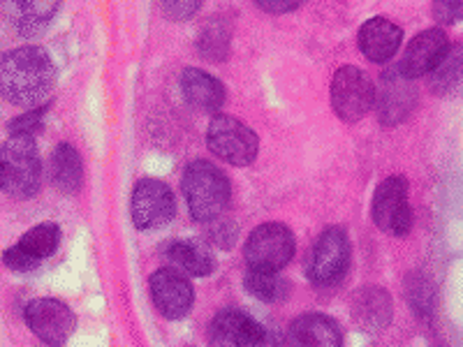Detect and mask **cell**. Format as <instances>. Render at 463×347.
<instances>
[{
    "label": "cell",
    "mask_w": 463,
    "mask_h": 347,
    "mask_svg": "<svg viewBox=\"0 0 463 347\" xmlns=\"http://www.w3.org/2000/svg\"><path fill=\"white\" fill-rule=\"evenodd\" d=\"M255 3L269 14H285V12H295L304 0H255Z\"/></svg>",
    "instance_id": "obj_31"
},
{
    "label": "cell",
    "mask_w": 463,
    "mask_h": 347,
    "mask_svg": "<svg viewBox=\"0 0 463 347\" xmlns=\"http://www.w3.org/2000/svg\"><path fill=\"white\" fill-rule=\"evenodd\" d=\"M295 234L289 231V227L280 222H264L248 237L243 255L248 259V267L280 271L295 258Z\"/></svg>",
    "instance_id": "obj_7"
},
{
    "label": "cell",
    "mask_w": 463,
    "mask_h": 347,
    "mask_svg": "<svg viewBox=\"0 0 463 347\" xmlns=\"http://www.w3.org/2000/svg\"><path fill=\"white\" fill-rule=\"evenodd\" d=\"M211 347H276L267 326L243 311H222L209 326Z\"/></svg>",
    "instance_id": "obj_10"
},
{
    "label": "cell",
    "mask_w": 463,
    "mask_h": 347,
    "mask_svg": "<svg viewBox=\"0 0 463 347\" xmlns=\"http://www.w3.org/2000/svg\"><path fill=\"white\" fill-rule=\"evenodd\" d=\"M148 287L153 304L167 320H181L193 308L195 292L179 268H158L148 280Z\"/></svg>",
    "instance_id": "obj_12"
},
{
    "label": "cell",
    "mask_w": 463,
    "mask_h": 347,
    "mask_svg": "<svg viewBox=\"0 0 463 347\" xmlns=\"http://www.w3.org/2000/svg\"><path fill=\"white\" fill-rule=\"evenodd\" d=\"M401 28L394 22L384 19V16H375L364 23L362 31L357 35V42L362 53L373 63H387L396 52H399L401 44Z\"/></svg>",
    "instance_id": "obj_15"
},
{
    "label": "cell",
    "mask_w": 463,
    "mask_h": 347,
    "mask_svg": "<svg viewBox=\"0 0 463 347\" xmlns=\"http://www.w3.org/2000/svg\"><path fill=\"white\" fill-rule=\"evenodd\" d=\"M31 332L47 345H63L74 332L77 317L61 299H33L24 311Z\"/></svg>",
    "instance_id": "obj_11"
},
{
    "label": "cell",
    "mask_w": 463,
    "mask_h": 347,
    "mask_svg": "<svg viewBox=\"0 0 463 347\" xmlns=\"http://www.w3.org/2000/svg\"><path fill=\"white\" fill-rule=\"evenodd\" d=\"M433 16L440 26H449L463 19V0H433Z\"/></svg>",
    "instance_id": "obj_27"
},
{
    "label": "cell",
    "mask_w": 463,
    "mask_h": 347,
    "mask_svg": "<svg viewBox=\"0 0 463 347\" xmlns=\"http://www.w3.org/2000/svg\"><path fill=\"white\" fill-rule=\"evenodd\" d=\"M448 52L449 40L445 31L442 28H429V31L412 37V42L405 47L399 70L408 80H417V77L431 74L440 65V61Z\"/></svg>",
    "instance_id": "obj_13"
},
{
    "label": "cell",
    "mask_w": 463,
    "mask_h": 347,
    "mask_svg": "<svg viewBox=\"0 0 463 347\" xmlns=\"http://www.w3.org/2000/svg\"><path fill=\"white\" fill-rule=\"evenodd\" d=\"M375 102V86L364 70L345 65L332 80V107L345 123H354L369 114Z\"/></svg>",
    "instance_id": "obj_6"
},
{
    "label": "cell",
    "mask_w": 463,
    "mask_h": 347,
    "mask_svg": "<svg viewBox=\"0 0 463 347\" xmlns=\"http://www.w3.org/2000/svg\"><path fill=\"white\" fill-rule=\"evenodd\" d=\"M354 320L359 322V326L369 329V332H378L384 329L392 320V299L384 289L369 287L359 292L357 299L353 305Z\"/></svg>",
    "instance_id": "obj_21"
},
{
    "label": "cell",
    "mask_w": 463,
    "mask_h": 347,
    "mask_svg": "<svg viewBox=\"0 0 463 347\" xmlns=\"http://www.w3.org/2000/svg\"><path fill=\"white\" fill-rule=\"evenodd\" d=\"M49 179L63 195H74L84 185V164L70 144H58L49 158Z\"/></svg>",
    "instance_id": "obj_19"
},
{
    "label": "cell",
    "mask_w": 463,
    "mask_h": 347,
    "mask_svg": "<svg viewBox=\"0 0 463 347\" xmlns=\"http://www.w3.org/2000/svg\"><path fill=\"white\" fill-rule=\"evenodd\" d=\"M132 222L142 231H156L169 225L176 216V202L167 183L156 179H144L135 185L130 200Z\"/></svg>",
    "instance_id": "obj_9"
},
{
    "label": "cell",
    "mask_w": 463,
    "mask_h": 347,
    "mask_svg": "<svg viewBox=\"0 0 463 347\" xmlns=\"http://www.w3.org/2000/svg\"><path fill=\"white\" fill-rule=\"evenodd\" d=\"M58 243H61V230H58L53 222H44V225L33 227V230H28L26 234L19 239V246L35 259H44L49 258V255L56 253Z\"/></svg>",
    "instance_id": "obj_24"
},
{
    "label": "cell",
    "mask_w": 463,
    "mask_h": 347,
    "mask_svg": "<svg viewBox=\"0 0 463 347\" xmlns=\"http://www.w3.org/2000/svg\"><path fill=\"white\" fill-rule=\"evenodd\" d=\"M209 237L216 246L230 248L232 243H234V239H237V230H234V225H230V222H218V225L209 231Z\"/></svg>",
    "instance_id": "obj_30"
},
{
    "label": "cell",
    "mask_w": 463,
    "mask_h": 347,
    "mask_svg": "<svg viewBox=\"0 0 463 347\" xmlns=\"http://www.w3.org/2000/svg\"><path fill=\"white\" fill-rule=\"evenodd\" d=\"M3 192L14 200H28L43 183V160L33 135H10L0 155Z\"/></svg>",
    "instance_id": "obj_3"
},
{
    "label": "cell",
    "mask_w": 463,
    "mask_h": 347,
    "mask_svg": "<svg viewBox=\"0 0 463 347\" xmlns=\"http://www.w3.org/2000/svg\"><path fill=\"white\" fill-rule=\"evenodd\" d=\"M204 0H160L165 16L172 22H185L190 16H195Z\"/></svg>",
    "instance_id": "obj_25"
},
{
    "label": "cell",
    "mask_w": 463,
    "mask_h": 347,
    "mask_svg": "<svg viewBox=\"0 0 463 347\" xmlns=\"http://www.w3.org/2000/svg\"><path fill=\"white\" fill-rule=\"evenodd\" d=\"M371 216L378 230L392 237H405L412 230V209L408 202V183L403 176H390L378 185L373 195Z\"/></svg>",
    "instance_id": "obj_8"
},
{
    "label": "cell",
    "mask_w": 463,
    "mask_h": 347,
    "mask_svg": "<svg viewBox=\"0 0 463 347\" xmlns=\"http://www.w3.org/2000/svg\"><path fill=\"white\" fill-rule=\"evenodd\" d=\"M56 84V68L40 47H19L3 56L0 90L5 102L14 107L43 105Z\"/></svg>",
    "instance_id": "obj_1"
},
{
    "label": "cell",
    "mask_w": 463,
    "mask_h": 347,
    "mask_svg": "<svg viewBox=\"0 0 463 347\" xmlns=\"http://www.w3.org/2000/svg\"><path fill=\"white\" fill-rule=\"evenodd\" d=\"M347 267H350L347 231L343 227H326L313 243L308 262H306V274L313 285L332 287V285L341 283Z\"/></svg>",
    "instance_id": "obj_5"
},
{
    "label": "cell",
    "mask_w": 463,
    "mask_h": 347,
    "mask_svg": "<svg viewBox=\"0 0 463 347\" xmlns=\"http://www.w3.org/2000/svg\"><path fill=\"white\" fill-rule=\"evenodd\" d=\"M206 146L234 167H248L258 158V135L234 116H213L206 127Z\"/></svg>",
    "instance_id": "obj_4"
},
{
    "label": "cell",
    "mask_w": 463,
    "mask_h": 347,
    "mask_svg": "<svg viewBox=\"0 0 463 347\" xmlns=\"http://www.w3.org/2000/svg\"><path fill=\"white\" fill-rule=\"evenodd\" d=\"M292 347H343V333L332 317L308 313L289 326Z\"/></svg>",
    "instance_id": "obj_16"
},
{
    "label": "cell",
    "mask_w": 463,
    "mask_h": 347,
    "mask_svg": "<svg viewBox=\"0 0 463 347\" xmlns=\"http://www.w3.org/2000/svg\"><path fill=\"white\" fill-rule=\"evenodd\" d=\"M408 296H411L415 311L420 313L431 311V305H433L431 283L421 278V276H415V283H408Z\"/></svg>",
    "instance_id": "obj_26"
},
{
    "label": "cell",
    "mask_w": 463,
    "mask_h": 347,
    "mask_svg": "<svg viewBox=\"0 0 463 347\" xmlns=\"http://www.w3.org/2000/svg\"><path fill=\"white\" fill-rule=\"evenodd\" d=\"M184 195L190 216L197 222H211L230 204L232 185L216 164L209 160H195L184 172Z\"/></svg>",
    "instance_id": "obj_2"
},
{
    "label": "cell",
    "mask_w": 463,
    "mask_h": 347,
    "mask_svg": "<svg viewBox=\"0 0 463 347\" xmlns=\"http://www.w3.org/2000/svg\"><path fill=\"white\" fill-rule=\"evenodd\" d=\"M43 116L44 109H33L28 114L19 116L16 121L10 123V135H33L43 123Z\"/></svg>",
    "instance_id": "obj_29"
},
{
    "label": "cell",
    "mask_w": 463,
    "mask_h": 347,
    "mask_svg": "<svg viewBox=\"0 0 463 347\" xmlns=\"http://www.w3.org/2000/svg\"><path fill=\"white\" fill-rule=\"evenodd\" d=\"M163 258L174 268L185 271L188 276H209L216 268V259L209 253V248L197 241H188V239L167 243L163 250Z\"/></svg>",
    "instance_id": "obj_20"
},
{
    "label": "cell",
    "mask_w": 463,
    "mask_h": 347,
    "mask_svg": "<svg viewBox=\"0 0 463 347\" xmlns=\"http://www.w3.org/2000/svg\"><path fill=\"white\" fill-rule=\"evenodd\" d=\"M181 90H184V98L188 100V105L200 111H216L225 102V86L204 70H184Z\"/></svg>",
    "instance_id": "obj_18"
},
{
    "label": "cell",
    "mask_w": 463,
    "mask_h": 347,
    "mask_svg": "<svg viewBox=\"0 0 463 347\" xmlns=\"http://www.w3.org/2000/svg\"><path fill=\"white\" fill-rule=\"evenodd\" d=\"M58 10V0H5V14L14 31L35 37L49 26Z\"/></svg>",
    "instance_id": "obj_17"
},
{
    "label": "cell",
    "mask_w": 463,
    "mask_h": 347,
    "mask_svg": "<svg viewBox=\"0 0 463 347\" xmlns=\"http://www.w3.org/2000/svg\"><path fill=\"white\" fill-rule=\"evenodd\" d=\"M5 264L12 268V271H33V268H37L40 259L28 255L26 250L16 243V246H12L10 250H5Z\"/></svg>",
    "instance_id": "obj_28"
},
{
    "label": "cell",
    "mask_w": 463,
    "mask_h": 347,
    "mask_svg": "<svg viewBox=\"0 0 463 347\" xmlns=\"http://www.w3.org/2000/svg\"><path fill=\"white\" fill-rule=\"evenodd\" d=\"M243 285H246L248 295H253L260 301H267V304H276L288 295V283L280 278L279 271H267V268H248L246 276H243Z\"/></svg>",
    "instance_id": "obj_23"
},
{
    "label": "cell",
    "mask_w": 463,
    "mask_h": 347,
    "mask_svg": "<svg viewBox=\"0 0 463 347\" xmlns=\"http://www.w3.org/2000/svg\"><path fill=\"white\" fill-rule=\"evenodd\" d=\"M375 102H378V121L384 126H396L415 109L417 90L399 68L387 70L380 80V93Z\"/></svg>",
    "instance_id": "obj_14"
},
{
    "label": "cell",
    "mask_w": 463,
    "mask_h": 347,
    "mask_svg": "<svg viewBox=\"0 0 463 347\" xmlns=\"http://www.w3.org/2000/svg\"><path fill=\"white\" fill-rule=\"evenodd\" d=\"M463 84V44H454L436 70L429 74V89L438 95H449Z\"/></svg>",
    "instance_id": "obj_22"
}]
</instances>
